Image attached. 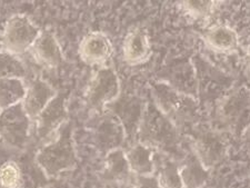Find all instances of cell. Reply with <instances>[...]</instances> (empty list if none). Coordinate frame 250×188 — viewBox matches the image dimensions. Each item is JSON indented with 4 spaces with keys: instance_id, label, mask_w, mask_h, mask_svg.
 Returning a JSON list of instances; mask_svg holds the SVG:
<instances>
[{
    "instance_id": "6da1fadb",
    "label": "cell",
    "mask_w": 250,
    "mask_h": 188,
    "mask_svg": "<svg viewBox=\"0 0 250 188\" xmlns=\"http://www.w3.org/2000/svg\"><path fill=\"white\" fill-rule=\"evenodd\" d=\"M184 135L157 108L151 101L145 103L138 126L136 142L150 147L156 153L171 156L181 153Z\"/></svg>"
},
{
    "instance_id": "44dd1931",
    "label": "cell",
    "mask_w": 250,
    "mask_h": 188,
    "mask_svg": "<svg viewBox=\"0 0 250 188\" xmlns=\"http://www.w3.org/2000/svg\"><path fill=\"white\" fill-rule=\"evenodd\" d=\"M219 1L213 0H185L179 2L184 15L196 21H207L215 14Z\"/></svg>"
},
{
    "instance_id": "cb8c5ba5",
    "label": "cell",
    "mask_w": 250,
    "mask_h": 188,
    "mask_svg": "<svg viewBox=\"0 0 250 188\" xmlns=\"http://www.w3.org/2000/svg\"><path fill=\"white\" fill-rule=\"evenodd\" d=\"M131 188H160V185L156 175L135 176Z\"/></svg>"
},
{
    "instance_id": "5b68a950",
    "label": "cell",
    "mask_w": 250,
    "mask_h": 188,
    "mask_svg": "<svg viewBox=\"0 0 250 188\" xmlns=\"http://www.w3.org/2000/svg\"><path fill=\"white\" fill-rule=\"evenodd\" d=\"M224 134L216 127L203 124L192 128L187 134L190 138V150L209 171L223 162L227 155L228 143Z\"/></svg>"
},
{
    "instance_id": "5bb4252c",
    "label": "cell",
    "mask_w": 250,
    "mask_h": 188,
    "mask_svg": "<svg viewBox=\"0 0 250 188\" xmlns=\"http://www.w3.org/2000/svg\"><path fill=\"white\" fill-rule=\"evenodd\" d=\"M58 91L42 77H37L28 84L25 98L21 103L23 109L32 122L45 109V107L56 97Z\"/></svg>"
},
{
    "instance_id": "7c38bea8",
    "label": "cell",
    "mask_w": 250,
    "mask_h": 188,
    "mask_svg": "<svg viewBox=\"0 0 250 188\" xmlns=\"http://www.w3.org/2000/svg\"><path fill=\"white\" fill-rule=\"evenodd\" d=\"M29 53L38 65L48 69L58 68L64 59L62 48L57 37L49 30H42Z\"/></svg>"
},
{
    "instance_id": "e0dca14e",
    "label": "cell",
    "mask_w": 250,
    "mask_h": 188,
    "mask_svg": "<svg viewBox=\"0 0 250 188\" xmlns=\"http://www.w3.org/2000/svg\"><path fill=\"white\" fill-rule=\"evenodd\" d=\"M129 167L135 176H151L156 170V151L144 144L136 142L125 149Z\"/></svg>"
},
{
    "instance_id": "277c9868",
    "label": "cell",
    "mask_w": 250,
    "mask_h": 188,
    "mask_svg": "<svg viewBox=\"0 0 250 188\" xmlns=\"http://www.w3.org/2000/svg\"><path fill=\"white\" fill-rule=\"evenodd\" d=\"M215 119L223 133L241 136L250 127V88L240 87L226 94L217 104Z\"/></svg>"
},
{
    "instance_id": "30bf717a",
    "label": "cell",
    "mask_w": 250,
    "mask_h": 188,
    "mask_svg": "<svg viewBox=\"0 0 250 188\" xmlns=\"http://www.w3.org/2000/svg\"><path fill=\"white\" fill-rule=\"evenodd\" d=\"M34 123L39 139L47 143L54 138L64 124L68 123L66 96L59 93L56 95V97L38 115Z\"/></svg>"
},
{
    "instance_id": "603a6c76",
    "label": "cell",
    "mask_w": 250,
    "mask_h": 188,
    "mask_svg": "<svg viewBox=\"0 0 250 188\" xmlns=\"http://www.w3.org/2000/svg\"><path fill=\"white\" fill-rule=\"evenodd\" d=\"M21 182V170L17 163L7 161L0 166V186L2 188H19Z\"/></svg>"
},
{
    "instance_id": "ffe728a7",
    "label": "cell",
    "mask_w": 250,
    "mask_h": 188,
    "mask_svg": "<svg viewBox=\"0 0 250 188\" xmlns=\"http://www.w3.org/2000/svg\"><path fill=\"white\" fill-rule=\"evenodd\" d=\"M26 88L22 79H0V110L21 104Z\"/></svg>"
},
{
    "instance_id": "d6986e66",
    "label": "cell",
    "mask_w": 250,
    "mask_h": 188,
    "mask_svg": "<svg viewBox=\"0 0 250 188\" xmlns=\"http://www.w3.org/2000/svg\"><path fill=\"white\" fill-rule=\"evenodd\" d=\"M156 171L160 188H185L180 176L179 164L172 157L165 156L160 164L156 162L155 173Z\"/></svg>"
},
{
    "instance_id": "3957f363",
    "label": "cell",
    "mask_w": 250,
    "mask_h": 188,
    "mask_svg": "<svg viewBox=\"0 0 250 188\" xmlns=\"http://www.w3.org/2000/svg\"><path fill=\"white\" fill-rule=\"evenodd\" d=\"M35 162L48 178H57L77 167L78 156L69 124H64L54 138L39 148Z\"/></svg>"
},
{
    "instance_id": "ac0fdd59",
    "label": "cell",
    "mask_w": 250,
    "mask_h": 188,
    "mask_svg": "<svg viewBox=\"0 0 250 188\" xmlns=\"http://www.w3.org/2000/svg\"><path fill=\"white\" fill-rule=\"evenodd\" d=\"M183 159L179 170L185 188H203L207 183L209 170L206 169L191 150Z\"/></svg>"
},
{
    "instance_id": "484cf974",
    "label": "cell",
    "mask_w": 250,
    "mask_h": 188,
    "mask_svg": "<svg viewBox=\"0 0 250 188\" xmlns=\"http://www.w3.org/2000/svg\"><path fill=\"white\" fill-rule=\"evenodd\" d=\"M247 55H248V59H249V62H250V45L248 46V49H247Z\"/></svg>"
},
{
    "instance_id": "7402d4cb",
    "label": "cell",
    "mask_w": 250,
    "mask_h": 188,
    "mask_svg": "<svg viewBox=\"0 0 250 188\" xmlns=\"http://www.w3.org/2000/svg\"><path fill=\"white\" fill-rule=\"evenodd\" d=\"M28 75L26 63L19 56L0 50V79H25Z\"/></svg>"
},
{
    "instance_id": "9c48e42d",
    "label": "cell",
    "mask_w": 250,
    "mask_h": 188,
    "mask_svg": "<svg viewBox=\"0 0 250 188\" xmlns=\"http://www.w3.org/2000/svg\"><path fill=\"white\" fill-rule=\"evenodd\" d=\"M89 133L96 146L104 154L116 148H123L128 137L124 124L110 110L95 115L89 125Z\"/></svg>"
},
{
    "instance_id": "2e32d148",
    "label": "cell",
    "mask_w": 250,
    "mask_h": 188,
    "mask_svg": "<svg viewBox=\"0 0 250 188\" xmlns=\"http://www.w3.org/2000/svg\"><path fill=\"white\" fill-rule=\"evenodd\" d=\"M103 176L107 182L112 184H124L134 183L135 175L129 167L124 148H116L104 155Z\"/></svg>"
},
{
    "instance_id": "7a4b0ae2",
    "label": "cell",
    "mask_w": 250,
    "mask_h": 188,
    "mask_svg": "<svg viewBox=\"0 0 250 188\" xmlns=\"http://www.w3.org/2000/svg\"><path fill=\"white\" fill-rule=\"evenodd\" d=\"M150 101L184 136L200 125V106L197 97L185 94L165 82L151 83Z\"/></svg>"
},
{
    "instance_id": "52a82bcc",
    "label": "cell",
    "mask_w": 250,
    "mask_h": 188,
    "mask_svg": "<svg viewBox=\"0 0 250 188\" xmlns=\"http://www.w3.org/2000/svg\"><path fill=\"white\" fill-rule=\"evenodd\" d=\"M42 29L26 15H14L6 21L1 36L2 50L21 56L30 50Z\"/></svg>"
},
{
    "instance_id": "ba28073f",
    "label": "cell",
    "mask_w": 250,
    "mask_h": 188,
    "mask_svg": "<svg viewBox=\"0 0 250 188\" xmlns=\"http://www.w3.org/2000/svg\"><path fill=\"white\" fill-rule=\"evenodd\" d=\"M32 122L21 104L0 110V142L11 148H22L30 138Z\"/></svg>"
},
{
    "instance_id": "8fae6325",
    "label": "cell",
    "mask_w": 250,
    "mask_h": 188,
    "mask_svg": "<svg viewBox=\"0 0 250 188\" xmlns=\"http://www.w3.org/2000/svg\"><path fill=\"white\" fill-rule=\"evenodd\" d=\"M78 55L88 66L104 67L114 55V45L108 36L102 31H91L82 39Z\"/></svg>"
},
{
    "instance_id": "9a60e30c",
    "label": "cell",
    "mask_w": 250,
    "mask_h": 188,
    "mask_svg": "<svg viewBox=\"0 0 250 188\" xmlns=\"http://www.w3.org/2000/svg\"><path fill=\"white\" fill-rule=\"evenodd\" d=\"M205 46L219 55L230 56L239 50V36L227 25H215L208 28L203 35Z\"/></svg>"
},
{
    "instance_id": "4fadbf2b",
    "label": "cell",
    "mask_w": 250,
    "mask_h": 188,
    "mask_svg": "<svg viewBox=\"0 0 250 188\" xmlns=\"http://www.w3.org/2000/svg\"><path fill=\"white\" fill-rule=\"evenodd\" d=\"M152 54L150 37L144 28H134L123 42V59L128 66H140L147 63Z\"/></svg>"
},
{
    "instance_id": "8992f818",
    "label": "cell",
    "mask_w": 250,
    "mask_h": 188,
    "mask_svg": "<svg viewBox=\"0 0 250 188\" xmlns=\"http://www.w3.org/2000/svg\"><path fill=\"white\" fill-rule=\"evenodd\" d=\"M120 81L114 68L104 66L97 69L84 90L86 106L95 114L104 113L120 97Z\"/></svg>"
},
{
    "instance_id": "d4e9b609",
    "label": "cell",
    "mask_w": 250,
    "mask_h": 188,
    "mask_svg": "<svg viewBox=\"0 0 250 188\" xmlns=\"http://www.w3.org/2000/svg\"><path fill=\"white\" fill-rule=\"evenodd\" d=\"M240 139H243L245 145L250 149V127H248L247 129L244 131L243 135L240 136Z\"/></svg>"
}]
</instances>
